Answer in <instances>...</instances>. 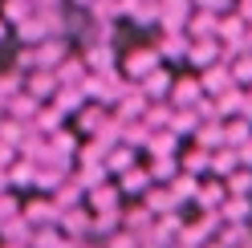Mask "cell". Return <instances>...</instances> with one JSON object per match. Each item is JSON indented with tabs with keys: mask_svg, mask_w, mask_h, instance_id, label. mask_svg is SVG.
<instances>
[{
	"mask_svg": "<svg viewBox=\"0 0 252 248\" xmlns=\"http://www.w3.org/2000/svg\"><path fill=\"white\" fill-rule=\"evenodd\" d=\"M82 90H86V98H94V102H114V98H122L130 86H126L118 73H94L90 82H82Z\"/></svg>",
	"mask_w": 252,
	"mask_h": 248,
	"instance_id": "6da1fadb",
	"label": "cell"
},
{
	"mask_svg": "<svg viewBox=\"0 0 252 248\" xmlns=\"http://www.w3.org/2000/svg\"><path fill=\"white\" fill-rule=\"evenodd\" d=\"M25 220L33 224V228H49V224L57 228L61 224V208L53 204V199H41V204H29L25 208Z\"/></svg>",
	"mask_w": 252,
	"mask_h": 248,
	"instance_id": "7a4b0ae2",
	"label": "cell"
},
{
	"mask_svg": "<svg viewBox=\"0 0 252 248\" xmlns=\"http://www.w3.org/2000/svg\"><path fill=\"white\" fill-rule=\"evenodd\" d=\"M57 90H61V82H57L53 69H33V77H29V94H33L37 102L57 98Z\"/></svg>",
	"mask_w": 252,
	"mask_h": 248,
	"instance_id": "3957f363",
	"label": "cell"
},
{
	"mask_svg": "<svg viewBox=\"0 0 252 248\" xmlns=\"http://www.w3.org/2000/svg\"><path fill=\"white\" fill-rule=\"evenodd\" d=\"M232 86H236V77H232V65H224V61L203 73V90H208V94H216V98H220V94H228Z\"/></svg>",
	"mask_w": 252,
	"mask_h": 248,
	"instance_id": "277c9868",
	"label": "cell"
},
{
	"mask_svg": "<svg viewBox=\"0 0 252 248\" xmlns=\"http://www.w3.org/2000/svg\"><path fill=\"white\" fill-rule=\"evenodd\" d=\"M159 69V49H134L130 61H126V73L130 77H151Z\"/></svg>",
	"mask_w": 252,
	"mask_h": 248,
	"instance_id": "5b68a950",
	"label": "cell"
},
{
	"mask_svg": "<svg viewBox=\"0 0 252 248\" xmlns=\"http://www.w3.org/2000/svg\"><path fill=\"white\" fill-rule=\"evenodd\" d=\"M65 57H69V53H65V41H61V37L37 45V65H41V69H53V73H57V65H61Z\"/></svg>",
	"mask_w": 252,
	"mask_h": 248,
	"instance_id": "8992f818",
	"label": "cell"
},
{
	"mask_svg": "<svg viewBox=\"0 0 252 248\" xmlns=\"http://www.w3.org/2000/svg\"><path fill=\"white\" fill-rule=\"evenodd\" d=\"M90 224H94V212H82V208H69V212H61V232L65 236H82V232H90Z\"/></svg>",
	"mask_w": 252,
	"mask_h": 248,
	"instance_id": "52a82bcc",
	"label": "cell"
},
{
	"mask_svg": "<svg viewBox=\"0 0 252 248\" xmlns=\"http://www.w3.org/2000/svg\"><path fill=\"white\" fill-rule=\"evenodd\" d=\"M57 82L61 86H82L86 82V57H65L57 65Z\"/></svg>",
	"mask_w": 252,
	"mask_h": 248,
	"instance_id": "ba28073f",
	"label": "cell"
},
{
	"mask_svg": "<svg viewBox=\"0 0 252 248\" xmlns=\"http://www.w3.org/2000/svg\"><path fill=\"white\" fill-rule=\"evenodd\" d=\"M220 45L216 41H195L191 45V65H199V69H212V65H220Z\"/></svg>",
	"mask_w": 252,
	"mask_h": 248,
	"instance_id": "9c48e42d",
	"label": "cell"
},
{
	"mask_svg": "<svg viewBox=\"0 0 252 248\" xmlns=\"http://www.w3.org/2000/svg\"><path fill=\"white\" fill-rule=\"evenodd\" d=\"M90 212H118V191L110 187V183L90 187Z\"/></svg>",
	"mask_w": 252,
	"mask_h": 248,
	"instance_id": "30bf717a",
	"label": "cell"
},
{
	"mask_svg": "<svg viewBox=\"0 0 252 248\" xmlns=\"http://www.w3.org/2000/svg\"><path fill=\"white\" fill-rule=\"evenodd\" d=\"M244 37H248V21L244 17H220V41L244 45Z\"/></svg>",
	"mask_w": 252,
	"mask_h": 248,
	"instance_id": "8fae6325",
	"label": "cell"
},
{
	"mask_svg": "<svg viewBox=\"0 0 252 248\" xmlns=\"http://www.w3.org/2000/svg\"><path fill=\"white\" fill-rule=\"evenodd\" d=\"M86 65L94 69V73H114V61H110V57H114V53H110V45H90V49H86Z\"/></svg>",
	"mask_w": 252,
	"mask_h": 248,
	"instance_id": "7c38bea8",
	"label": "cell"
},
{
	"mask_svg": "<svg viewBox=\"0 0 252 248\" xmlns=\"http://www.w3.org/2000/svg\"><path fill=\"white\" fill-rule=\"evenodd\" d=\"M224 143H228V147H236V151L248 147V143H252V122H248V118H240V122H232V126H224Z\"/></svg>",
	"mask_w": 252,
	"mask_h": 248,
	"instance_id": "4fadbf2b",
	"label": "cell"
},
{
	"mask_svg": "<svg viewBox=\"0 0 252 248\" xmlns=\"http://www.w3.org/2000/svg\"><path fill=\"white\" fill-rule=\"evenodd\" d=\"M236 167H244L236 147H224L220 155H212V171H220V175H236Z\"/></svg>",
	"mask_w": 252,
	"mask_h": 248,
	"instance_id": "5bb4252c",
	"label": "cell"
},
{
	"mask_svg": "<svg viewBox=\"0 0 252 248\" xmlns=\"http://www.w3.org/2000/svg\"><path fill=\"white\" fill-rule=\"evenodd\" d=\"M77 183H82V179H65L61 187H53V204H57L61 212L77 208V199H82V195H77Z\"/></svg>",
	"mask_w": 252,
	"mask_h": 248,
	"instance_id": "9a60e30c",
	"label": "cell"
},
{
	"mask_svg": "<svg viewBox=\"0 0 252 248\" xmlns=\"http://www.w3.org/2000/svg\"><path fill=\"white\" fill-rule=\"evenodd\" d=\"M151 171H126L122 175V191L126 195H147V187H151Z\"/></svg>",
	"mask_w": 252,
	"mask_h": 248,
	"instance_id": "2e32d148",
	"label": "cell"
},
{
	"mask_svg": "<svg viewBox=\"0 0 252 248\" xmlns=\"http://www.w3.org/2000/svg\"><path fill=\"white\" fill-rule=\"evenodd\" d=\"M220 216H224L228 224H244V216H252V199H240V195H232L228 204H224V212H220Z\"/></svg>",
	"mask_w": 252,
	"mask_h": 248,
	"instance_id": "e0dca14e",
	"label": "cell"
},
{
	"mask_svg": "<svg viewBox=\"0 0 252 248\" xmlns=\"http://www.w3.org/2000/svg\"><path fill=\"white\" fill-rule=\"evenodd\" d=\"M175 53H191V37H183V33H167L159 41V57H175Z\"/></svg>",
	"mask_w": 252,
	"mask_h": 248,
	"instance_id": "ac0fdd59",
	"label": "cell"
},
{
	"mask_svg": "<svg viewBox=\"0 0 252 248\" xmlns=\"http://www.w3.org/2000/svg\"><path fill=\"white\" fill-rule=\"evenodd\" d=\"M147 208H151V212H159V216H171V208H175V191L151 187V191H147Z\"/></svg>",
	"mask_w": 252,
	"mask_h": 248,
	"instance_id": "d6986e66",
	"label": "cell"
},
{
	"mask_svg": "<svg viewBox=\"0 0 252 248\" xmlns=\"http://www.w3.org/2000/svg\"><path fill=\"white\" fill-rule=\"evenodd\" d=\"M167 86H171V77L163 69H155L151 77H143V94L147 98H167Z\"/></svg>",
	"mask_w": 252,
	"mask_h": 248,
	"instance_id": "ffe728a7",
	"label": "cell"
},
{
	"mask_svg": "<svg viewBox=\"0 0 252 248\" xmlns=\"http://www.w3.org/2000/svg\"><path fill=\"white\" fill-rule=\"evenodd\" d=\"M110 122H114V118H106V110H102V106H94L90 114L82 110V130H90V134H102Z\"/></svg>",
	"mask_w": 252,
	"mask_h": 248,
	"instance_id": "44dd1931",
	"label": "cell"
},
{
	"mask_svg": "<svg viewBox=\"0 0 252 248\" xmlns=\"http://www.w3.org/2000/svg\"><path fill=\"white\" fill-rule=\"evenodd\" d=\"M171 191H175V199H195L199 183H195V175H175L171 179Z\"/></svg>",
	"mask_w": 252,
	"mask_h": 248,
	"instance_id": "7402d4cb",
	"label": "cell"
},
{
	"mask_svg": "<svg viewBox=\"0 0 252 248\" xmlns=\"http://www.w3.org/2000/svg\"><path fill=\"white\" fill-rule=\"evenodd\" d=\"M130 155H134L130 147H114V151L106 155V167H110V171H130V167H134Z\"/></svg>",
	"mask_w": 252,
	"mask_h": 248,
	"instance_id": "603a6c76",
	"label": "cell"
},
{
	"mask_svg": "<svg viewBox=\"0 0 252 248\" xmlns=\"http://www.w3.org/2000/svg\"><path fill=\"white\" fill-rule=\"evenodd\" d=\"M183 167H187V175H199V171H208V167H212V151L195 147V151H191V155L183 159Z\"/></svg>",
	"mask_w": 252,
	"mask_h": 248,
	"instance_id": "cb8c5ba5",
	"label": "cell"
},
{
	"mask_svg": "<svg viewBox=\"0 0 252 248\" xmlns=\"http://www.w3.org/2000/svg\"><path fill=\"white\" fill-rule=\"evenodd\" d=\"M228 195L248 199V195H252V171H236V175H228Z\"/></svg>",
	"mask_w": 252,
	"mask_h": 248,
	"instance_id": "d4e9b609",
	"label": "cell"
},
{
	"mask_svg": "<svg viewBox=\"0 0 252 248\" xmlns=\"http://www.w3.org/2000/svg\"><path fill=\"white\" fill-rule=\"evenodd\" d=\"M8 110H12V118H21V122H29V118H37V114H41V110H37V98H33V94H29V98L21 94L17 102L8 106Z\"/></svg>",
	"mask_w": 252,
	"mask_h": 248,
	"instance_id": "484cf974",
	"label": "cell"
},
{
	"mask_svg": "<svg viewBox=\"0 0 252 248\" xmlns=\"http://www.w3.org/2000/svg\"><path fill=\"white\" fill-rule=\"evenodd\" d=\"M17 90H21V73H8V77H0V106H12V102H17V98H21Z\"/></svg>",
	"mask_w": 252,
	"mask_h": 248,
	"instance_id": "4316f807",
	"label": "cell"
},
{
	"mask_svg": "<svg viewBox=\"0 0 252 248\" xmlns=\"http://www.w3.org/2000/svg\"><path fill=\"white\" fill-rule=\"evenodd\" d=\"M118 220H122L118 212H94V224H90V232H102V236H106V232H118Z\"/></svg>",
	"mask_w": 252,
	"mask_h": 248,
	"instance_id": "83f0119b",
	"label": "cell"
},
{
	"mask_svg": "<svg viewBox=\"0 0 252 248\" xmlns=\"http://www.w3.org/2000/svg\"><path fill=\"white\" fill-rule=\"evenodd\" d=\"M171 130H175V134H195V130H199V114H195V110H183V114H175Z\"/></svg>",
	"mask_w": 252,
	"mask_h": 248,
	"instance_id": "f1b7e54d",
	"label": "cell"
},
{
	"mask_svg": "<svg viewBox=\"0 0 252 248\" xmlns=\"http://www.w3.org/2000/svg\"><path fill=\"white\" fill-rule=\"evenodd\" d=\"M126 220V232H143L147 224H155V212L151 208H138V212H130V216H122Z\"/></svg>",
	"mask_w": 252,
	"mask_h": 248,
	"instance_id": "f546056e",
	"label": "cell"
},
{
	"mask_svg": "<svg viewBox=\"0 0 252 248\" xmlns=\"http://www.w3.org/2000/svg\"><path fill=\"white\" fill-rule=\"evenodd\" d=\"M147 171H151V179H171V175H175V159H171V155H159Z\"/></svg>",
	"mask_w": 252,
	"mask_h": 248,
	"instance_id": "4dcf8cb0",
	"label": "cell"
},
{
	"mask_svg": "<svg viewBox=\"0 0 252 248\" xmlns=\"http://www.w3.org/2000/svg\"><path fill=\"white\" fill-rule=\"evenodd\" d=\"M232 77H236V86L252 82V53H244V57H236V61H232Z\"/></svg>",
	"mask_w": 252,
	"mask_h": 248,
	"instance_id": "1f68e13d",
	"label": "cell"
},
{
	"mask_svg": "<svg viewBox=\"0 0 252 248\" xmlns=\"http://www.w3.org/2000/svg\"><path fill=\"white\" fill-rule=\"evenodd\" d=\"M143 102H147V94H143V86H130V90H126V94H122V110L126 114H138V110H143Z\"/></svg>",
	"mask_w": 252,
	"mask_h": 248,
	"instance_id": "d6a6232c",
	"label": "cell"
},
{
	"mask_svg": "<svg viewBox=\"0 0 252 248\" xmlns=\"http://www.w3.org/2000/svg\"><path fill=\"white\" fill-rule=\"evenodd\" d=\"M195 138H199L203 147H220V143H224V126H220V122H216V126H199Z\"/></svg>",
	"mask_w": 252,
	"mask_h": 248,
	"instance_id": "836d02e7",
	"label": "cell"
},
{
	"mask_svg": "<svg viewBox=\"0 0 252 248\" xmlns=\"http://www.w3.org/2000/svg\"><path fill=\"white\" fill-rule=\"evenodd\" d=\"M199 90H203V82H191V77H187V82H175V102H195Z\"/></svg>",
	"mask_w": 252,
	"mask_h": 248,
	"instance_id": "e575fe53",
	"label": "cell"
},
{
	"mask_svg": "<svg viewBox=\"0 0 252 248\" xmlns=\"http://www.w3.org/2000/svg\"><path fill=\"white\" fill-rule=\"evenodd\" d=\"M33 122H37V130H57L61 126V110H57V106H53V110H41Z\"/></svg>",
	"mask_w": 252,
	"mask_h": 248,
	"instance_id": "d590c367",
	"label": "cell"
},
{
	"mask_svg": "<svg viewBox=\"0 0 252 248\" xmlns=\"http://www.w3.org/2000/svg\"><path fill=\"white\" fill-rule=\"evenodd\" d=\"M175 138H179V134L171 130V134H159V138H147V143H151V151H155V155H171V147H175Z\"/></svg>",
	"mask_w": 252,
	"mask_h": 248,
	"instance_id": "8d00e7d4",
	"label": "cell"
},
{
	"mask_svg": "<svg viewBox=\"0 0 252 248\" xmlns=\"http://www.w3.org/2000/svg\"><path fill=\"white\" fill-rule=\"evenodd\" d=\"M17 216H21V212H17V204H12L8 195H0V224H8V220H17Z\"/></svg>",
	"mask_w": 252,
	"mask_h": 248,
	"instance_id": "74e56055",
	"label": "cell"
},
{
	"mask_svg": "<svg viewBox=\"0 0 252 248\" xmlns=\"http://www.w3.org/2000/svg\"><path fill=\"white\" fill-rule=\"evenodd\" d=\"M195 4H199V8H208V12H220V8H228L232 0H195Z\"/></svg>",
	"mask_w": 252,
	"mask_h": 248,
	"instance_id": "f35d334b",
	"label": "cell"
},
{
	"mask_svg": "<svg viewBox=\"0 0 252 248\" xmlns=\"http://www.w3.org/2000/svg\"><path fill=\"white\" fill-rule=\"evenodd\" d=\"M110 248H134V236H122V240L114 236V244H110Z\"/></svg>",
	"mask_w": 252,
	"mask_h": 248,
	"instance_id": "ab89813d",
	"label": "cell"
},
{
	"mask_svg": "<svg viewBox=\"0 0 252 248\" xmlns=\"http://www.w3.org/2000/svg\"><path fill=\"white\" fill-rule=\"evenodd\" d=\"M240 17H244V21L252 17V0H240Z\"/></svg>",
	"mask_w": 252,
	"mask_h": 248,
	"instance_id": "60d3db41",
	"label": "cell"
},
{
	"mask_svg": "<svg viewBox=\"0 0 252 248\" xmlns=\"http://www.w3.org/2000/svg\"><path fill=\"white\" fill-rule=\"evenodd\" d=\"M8 183H12V175H8V171H0V191H4Z\"/></svg>",
	"mask_w": 252,
	"mask_h": 248,
	"instance_id": "b9f144b4",
	"label": "cell"
},
{
	"mask_svg": "<svg viewBox=\"0 0 252 248\" xmlns=\"http://www.w3.org/2000/svg\"><path fill=\"white\" fill-rule=\"evenodd\" d=\"M73 4H77V8H94V4H98V0H73Z\"/></svg>",
	"mask_w": 252,
	"mask_h": 248,
	"instance_id": "7bdbcfd3",
	"label": "cell"
},
{
	"mask_svg": "<svg viewBox=\"0 0 252 248\" xmlns=\"http://www.w3.org/2000/svg\"><path fill=\"white\" fill-rule=\"evenodd\" d=\"M244 49L252 53V25H248V37H244Z\"/></svg>",
	"mask_w": 252,
	"mask_h": 248,
	"instance_id": "ee69618b",
	"label": "cell"
},
{
	"mask_svg": "<svg viewBox=\"0 0 252 248\" xmlns=\"http://www.w3.org/2000/svg\"><path fill=\"white\" fill-rule=\"evenodd\" d=\"M4 33H8V25H4V21H0V41H4Z\"/></svg>",
	"mask_w": 252,
	"mask_h": 248,
	"instance_id": "f6af8a7d",
	"label": "cell"
},
{
	"mask_svg": "<svg viewBox=\"0 0 252 248\" xmlns=\"http://www.w3.org/2000/svg\"><path fill=\"white\" fill-rule=\"evenodd\" d=\"M248 110H252V90H248Z\"/></svg>",
	"mask_w": 252,
	"mask_h": 248,
	"instance_id": "bcb514c9",
	"label": "cell"
},
{
	"mask_svg": "<svg viewBox=\"0 0 252 248\" xmlns=\"http://www.w3.org/2000/svg\"><path fill=\"white\" fill-rule=\"evenodd\" d=\"M86 248H94V244H86Z\"/></svg>",
	"mask_w": 252,
	"mask_h": 248,
	"instance_id": "7dc6e473",
	"label": "cell"
}]
</instances>
